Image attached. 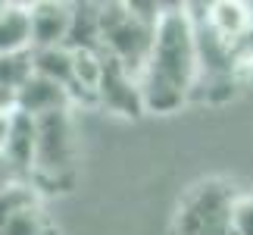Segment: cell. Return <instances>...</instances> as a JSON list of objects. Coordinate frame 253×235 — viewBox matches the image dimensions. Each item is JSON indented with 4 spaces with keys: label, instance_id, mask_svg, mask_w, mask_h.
Listing matches in <instances>:
<instances>
[{
    "label": "cell",
    "instance_id": "obj_1",
    "mask_svg": "<svg viewBox=\"0 0 253 235\" xmlns=\"http://www.w3.org/2000/svg\"><path fill=\"white\" fill-rule=\"evenodd\" d=\"M197 88V38L188 6H166L150 60L141 72L147 113H172L188 104Z\"/></svg>",
    "mask_w": 253,
    "mask_h": 235
},
{
    "label": "cell",
    "instance_id": "obj_2",
    "mask_svg": "<svg viewBox=\"0 0 253 235\" xmlns=\"http://www.w3.org/2000/svg\"><path fill=\"white\" fill-rule=\"evenodd\" d=\"M191 19H194V38H197V88H194V97L222 101L235 91L241 44H231L228 38H222L212 28L210 6H200V13H191Z\"/></svg>",
    "mask_w": 253,
    "mask_h": 235
},
{
    "label": "cell",
    "instance_id": "obj_3",
    "mask_svg": "<svg viewBox=\"0 0 253 235\" xmlns=\"http://www.w3.org/2000/svg\"><path fill=\"white\" fill-rule=\"evenodd\" d=\"M241 194L219 179L197 182L181 198L175 213V235H238L235 207Z\"/></svg>",
    "mask_w": 253,
    "mask_h": 235
},
{
    "label": "cell",
    "instance_id": "obj_4",
    "mask_svg": "<svg viewBox=\"0 0 253 235\" xmlns=\"http://www.w3.org/2000/svg\"><path fill=\"white\" fill-rule=\"evenodd\" d=\"M153 41H157V25L138 19L128 3H100V47L116 57L131 75L141 78Z\"/></svg>",
    "mask_w": 253,
    "mask_h": 235
},
{
    "label": "cell",
    "instance_id": "obj_5",
    "mask_svg": "<svg viewBox=\"0 0 253 235\" xmlns=\"http://www.w3.org/2000/svg\"><path fill=\"white\" fill-rule=\"evenodd\" d=\"M72 170H75V129L69 110L38 119V154H35L32 182L38 188L69 185Z\"/></svg>",
    "mask_w": 253,
    "mask_h": 235
},
{
    "label": "cell",
    "instance_id": "obj_6",
    "mask_svg": "<svg viewBox=\"0 0 253 235\" xmlns=\"http://www.w3.org/2000/svg\"><path fill=\"white\" fill-rule=\"evenodd\" d=\"M97 104L106 107L110 113H119V116L147 113L144 94H141V78L131 75L106 51H103V75H100V88H97Z\"/></svg>",
    "mask_w": 253,
    "mask_h": 235
},
{
    "label": "cell",
    "instance_id": "obj_7",
    "mask_svg": "<svg viewBox=\"0 0 253 235\" xmlns=\"http://www.w3.org/2000/svg\"><path fill=\"white\" fill-rule=\"evenodd\" d=\"M32 13V38L38 47H60L69 44L72 32V3H56V0H35L28 3Z\"/></svg>",
    "mask_w": 253,
    "mask_h": 235
},
{
    "label": "cell",
    "instance_id": "obj_8",
    "mask_svg": "<svg viewBox=\"0 0 253 235\" xmlns=\"http://www.w3.org/2000/svg\"><path fill=\"white\" fill-rule=\"evenodd\" d=\"M35 154H38V119L28 113H13V129H9L3 157L16 179L32 182L35 176Z\"/></svg>",
    "mask_w": 253,
    "mask_h": 235
},
{
    "label": "cell",
    "instance_id": "obj_9",
    "mask_svg": "<svg viewBox=\"0 0 253 235\" xmlns=\"http://www.w3.org/2000/svg\"><path fill=\"white\" fill-rule=\"evenodd\" d=\"M72 91L63 85L50 82V78H41V75H32L22 91L16 94V110L19 113H28L35 119H44L50 113H63V110H72Z\"/></svg>",
    "mask_w": 253,
    "mask_h": 235
},
{
    "label": "cell",
    "instance_id": "obj_10",
    "mask_svg": "<svg viewBox=\"0 0 253 235\" xmlns=\"http://www.w3.org/2000/svg\"><path fill=\"white\" fill-rule=\"evenodd\" d=\"M19 51H35L28 3H9L6 13L0 16V57Z\"/></svg>",
    "mask_w": 253,
    "mask_h": 235
},
{
    "label": "cell",
    "instance_id": "obj_11",
    "mask_svg": "<svg viewBox=\"0 0 253 235\" xmlns=\"http://www.w3.org/2000/svg\"><path fill=\"white\" fill-rule=\"evenodd\" d=\"M35 75L50 78V82H56V85H63V88L72 91V82H75V51L69 44L38 47V51H35Z\"/></svg>",
    "mask_w": 253,
    "mask_h": 235
},
{
    "label": "cell",
    "instance_id": "obj_12",
    "mask_svg": "<svg viewBox=\"0 0 253 235\" xmlns=\"http://www.w3.org/2000/svg\"><path fill=\"white\" fill-rule=\"evenodd\" d=\"M72 51H103L100 47V3H72Z\"/></svg>",
    "mask_w": 253,
    "mask_h": 235
},
{
    "label": "cell",
    "instance_id": "obj_13",
    "mask_svg": "<svg viewBox=\"0 0 253 235\" xmlns=\"http://www.w3.org/2000/svg\"><path fill=\"white\" fill-rule=\"evenodd\" d=\"M35 204H41V198H38V185L35 182H9L0 188V235H3V229L13 223L22 210L35 207Z\"/></svg>",
    "mask_w": 253,
    "mask_h": 235
},
{
    "label": "cell",
    "instance_id": "obj_14",
    "mask_svg": "<svg viewBox=\"0 0 253 235\" xmlns=\"http://www.w3.org/2000/svg\"><path fill=\"white\" fill-rule=\"evenodd\" d=\"M35 75V51H19L0 57V85L9 91H22Z\"/></svg>",
    "mask_w": 253,
    "mask_h": 235
},
{
    "label": "cell",
    "instance_id": "obj_15",
    "mask_svg": "<svg viewBox=\"0 0 253 235\" xmlns=\"http://www.w3.org/2000/svg\"><path fill=\"white\" fill-rule=\"evenodd\" d=\"M3 235H56V229H53V223L47 220L41 204H35V207L19 213V217L3 229Z\"/></svg>",
    "mask_w": 253,
    "mask_h": 235
},
{
    "label": "cell",
    "instance_id": "obj_16",
    "mask_svg": "<svg viewBox=\"0 0 253 235\" xmlns=\"http://www.w3.org/2000/svg\"><path fill=\"white\" fill-rule=\"evenodd\" d=\"M235 229H238V235H253V194L238 198V207H235Z\"/></svg>",
    "mask_w": 253,
    "mask_h": 235
},
{
    "label": "cell",
    "instance_id": "obj_17",
    "mask_svg": "<svg viewBox=\"0 0 253 235\" xmlns=\"http://www.w3.org/2000/svg\"><path fill=\"white\" fill-rule=\"evenodd\" d=\"M0 113H16V91L0 85Z\"/></svg>",
    "mask_w": 253,
    "mask_h": 235
},
{
    "label": "cell",
    "instance_id": "obj_18",
    "mask_svg": "<svg viewBox=\"0 0 253 235\" xmlns=\"http://www.w3.org/2000/svg\"><path fill=\"white\" fill-rule=\"evenodd\" d=\"M9 129H13V113H0V154H3V148H6Z\"/></svg>",
    "mask_w": 253,
    "mask_h": 235
},
{
    "label": "cell",
    "instance_id": "obj_19",
    "mask_svg": "<svg viewBox=\"0 0 253 235\" xmlns=\"http://www.w3.org/2000/svg\"><path fill=\"white\" fill-rule=\"evenodd\" d=\"M9 182H16V176H13V170H9L6 157L0 154V188H3V185H9Z\"/></svg>",
    "mask_w": 253,
    "mask_h": 235
},
{
    "label": "cell",
    "instance_id": "obj_20",
    "mask_svg": "<svg viewBox=\"0 0 253 235\" xmlns=\"http://www.w3.org/2000/svg\"><path fill=\"white\" fill-rule=\"evenodd\" d=\"M6 6H9V3H3V0H0V16H3V13H6Z\"/></svg>",
    "mask_w": 253,
    "mask_h": 235
}]
</instances>
